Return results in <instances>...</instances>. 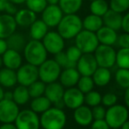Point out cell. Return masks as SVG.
<instances>
[{
    "label": "cell",
    "instance_id": "47",
    "mask_svg": "<svg viewBox=\"0 0 129 129\" xmlns=\"http://www.w3.org/2000/svg\"><path fill=\"white\" fill-rule=\"evenodd\" d=\"M7 49H8V45L6 40L0 38V55H2Z\"/></svg>",
    "mask_w": 129,
    "mask_h": 129
},
{
    "label": "cell",
    "instance_id": "2",
    "mask_svg": "<svg viewBox=\"0 0 129 129\" xmlns=\"http://www.w3.org/2000/svg\"><path fill=\"white\" fill-rule=\"evenodd\" d=\"M67 122L66 113L62 109L50 107L40 116V124L43 129H63Z\"/></svg>",
    "mask_w": 129,
    "mask_h": 129
},
{
    "label": "cell",
    "instance_id": "51",
    "mask_svg": "<svg viewBox=\"0 0 129 129\" xmlns=\"http://www.w3.org/2000/svg\"><path fill=\"white\" fill-rule=\"evenodd\" d=\"M7 99V100H12V91H5L4 93V99Z\"/></svg>",
    "mask_w": 129,
    "mask_h": 129
},
{
    "label": "cell",
    "instance_id": "54",
    "mask_svg": "<svg viewBox=\"0 0 129 129\" xmlns=\"http://www.w3.org/2000/svg\"><path fill=\"white\" fill-rule=\"evenodd\" d=\"M119 128L120 129H129V120L128 119L126 121H125V122L122 124V126H121Z\"/></svg>",
    "mask_w": 129,
    "mask_h": 129
},
{
    "label": "cell",
    "instance_id": "56",
    "mask_svg": "<svg viewBox=\"0 0 129 129\" xmlns=\"http://www.w3.org/2000/svg\"><path fill=\"white\" fill-rule=\"evenodd\" d=\"M4 93H5V90H4L3 87L0 85V100L4 99Z\"/></svg>",
    "mask_w": 129,
    "mask_h": 129
},
{
    "label": "cell",
    "instance_id": "30",
    "mask_svg": "<svg viewBox=\"0 0 129 129\" xmlns=\"http://www.w3.org/2000/svg\"><path fill=\"white\" fill-rule=\"evenodd\" d=\"M52 106V103L45 95L34 98L30 103V109L36 113H42Z\"/></svg>",
    "mask_w": 129,
    "mask_h": 129
},
{
    "label": "cell",
    "instance_id": "37",
    "mask_svg": "<svg viewBox=\"0 0 129 129\" xmlns=\"http://www.w3.org/2000/svg\"><path fill=\"white\" fill-rule=\"evenodd\" d=\"M26 8L34 12V13H41L48 5L47 0H26Z\"/></svg>",
    "mask_w": 129,
    "mask_h": 129
},
{
    "label": "cell",
    "instance_id": "40",
    "mask_svg": "<svg viewBox=\"0 0 129 129\" xmlns=\"http://www.w3.org/2000/svg\"><path fill=\"white\" fill-rule=\"evenodd\" d=\"M65 54H66L68 59L70 60L72 62H76L79 60V58L81 57V55L83 54V53L81 52V50L77 48L76 45H73V46H70L67 48V50L65 51Z\"/></svg>",
    "mask_w": 129,
    "mask_h": 129
},
{
    "label": "cell",
    "instance_id": "4",
    "mask_svg": "<svg viewBox=\"0 0 129 129\" xmlns=\"http://www.w3.org/2000/svg\"><path fill=\"white\" fill-rule=\"evenodd\" d=\"M129 110L126 106L119 104L112 105L106 109L105 119L110 128H119L128 119Z\"/></svg>",
    "mask_w": 129,
    "mask_h": 129
},
{
    "label": "cell",
    "instance_id": "11",
    "mask_svg": "<svg viewBox=\"0 0 129 129\" xmlns=\"http://www.w3.org/2000/svg\"><path fill=\"white\" fill-rule=\"evenodd\" d=\"M19 111V105L13 100H0V122L14 123Z\"/></svg>",
    "mask_w": 129,
    "mask_h": 129
},
{
    "label": "cell",
    "instance_id": "8",
    "mask_svg": "<svg viewBox=\"0 0 129 129\" xmlns=\"http://www.w3.org/2000/svg\"><path fill=\"white\" fill-rule=\"evenodd\" d=\"M14 124L18 129H40V116L31 109H25L19 111Z\"/></svg>",
    "mask_w": 129,
    "mask_h": 129
},
{
    "label": "cell",
    "instance_id": "28",
    "mask_svg": "<svg viewBox=\"0 0 129 129\" xmlns=\"http://www.w3.org/2000/svg\"><path fill=\"white\" fill-rule=\"evenodd\" d=\"M30 95H29L28 88L24 85L19 84L15 87L12 91V100L18 105H25L30 100Z\"/></svg>",
    "mask_w": 129,
    "mask_h": 129
},
{
    "label": "cell",
    "instance_id": "9",
    "mask_svg": "<svg viewBox=\"0 0 129 129\" xmlns=\"http://www.w3.org/2000/svg\"><path fill=\"white\" fill-rule=\"evenodd\" d=\"M41 42L48 54L54 55L57 53L63 51L65 48V40L60 35L57 31H48L41 40Z\"/></svg>",
    "mask_w": 129,
    "mask_h": 129
},
{
    "label": "cell",
    "instance_id": "29",
    "mask_svg": "<svg viewBox=\"0 0 129 129\" xmlns=\"http://www.w3.org/2000/svg\"><path fill=\"white\" fill-rule=\"evenodd\" d=\"M83 0H59L58 5L64 14H74L79 12Z\"/></svg>",
    "mask_w": 129,
    "mask_h": 129
},
{
    "label": "cell",
    "instance_id": "6",
    "mask_svg": "<svg viewBox=\"0 0 129 129\" xmlns=\"http://www.w3.org/2000/svg\"><path fill=\"white\" fill-rule=\"evenodd\" d=\"M61 71V68L54 61V59H47L40 66H38L39 79L46 84L57 81Z\"/></svg>",
    "mask_w": 129,
    "mask_h": 129
},
{
    "label": "cell",
    "instance_id": "17",
    "mask_svg": "<svg viewBox=\"0 0 129 129\" xmlns=\"http://www.w3.org/2000/svg\"><path fill=\"white\" fill-rule=\"evenodd\" d=\"M73 117L75 121L81 126H88L94 120L91 108L86 105H82L74 110Z\"/></svg>",
    "mask_w": 129,
    "mask_h": 129
},
{
    "label": "cell",
    "instance_id": "35",
    "mask_svg": "<svg viewBox=\"0 0 129 129\" xmlns=\"http://www.w3.org/2000/svg\"><path fill=\"white\" fill-rule=\"evenodd\" d=\"M77 88L83 92V94L88 93L89 91L92 90L95 86V83L93 82L91 77L89 76H81L78 80L77 83Z\"/></svg>",
    "mask_w": 129,
    "mask_h": 129
},
{
    "label": "cell",
    "instance_id": "53",
    "mask_svg": "<svg viewBox=\"0 0 129 129\" xmlns=\"http://www.w3.org/2000/svg\"><path fill=\"white\" fill-rule=\"evenodd\" d=\"M9 1L18 5H22V4H25L26 0H9Z\"/></svg>",
    "mask_w": 129,
    "mask_h": 129
},
{
    "label": "cell",
    "instance_id": "36",
    "mask_svg": "<svg viewBox=\"0 0 129 129\" xmlns=\"http://www.w3.org/2000/svg\"><path fill=\"white\" fill-rule=\"evenodd\" d=\"M102 101V95L97 90H90L88 93L84 94V104L90 107L99 105Z\"/></svg>",
    "mask_w": 129,
    "mask_h": 129
},
{
    "label": "cell",
    "instance_id": "31",
    "mask_svg": "<svg viewBox=\"0 0 129 129\" xmlns=\"http://www.w3.org/2000/svg\"><path fill=\"white\" fill-rule=\"evenodd\" d=\"M109 9V3L106 0H93L90 2V11L92 14L103 17Z\"/></svg>",
    "mask_w": 129,
    "mask_h": 129
},
{
    "label": "cell",
    "instance_id": "22",
    "mask_svg": "<svg viewBox=\"0 0 129 129\" xmlns=\"http://www.w3.org/2000/svg\"><path fill=\"white\" fill-rule=\"evenodd\" d=\"M122 14L116 12L114 11L109 9L105 14L102 17L104 26H108L115 31H119L121 29L122 24Z\"/></svg>",
    "mask_w": 129,
    "mask_h": 129
},
{
    "label": "cell",
    "instance_id": "57",
    "mask_svg": "<svg viewBox=\"0 0 129 129\" xmlns=\"http://www.w3.org/2000/svg\"><path fill=\"white\" fill-rule=\"evenodd\" d=\"M2 66H3V61H2V56L0 55V69H1Z\"/></svg>",
    "mask_w": 129,
    "mask_h": 129
},
{
    "label": "cell",
    "instance_id": "48",
    "mask_svg": "<svg viewBox=\"0 0 129 129\" xmlns=\"http://www.w3.org/2000/svg\"><path fill=\"white\" fill-rule=\"evenodd\" d=\"M0 129H18L14 123H3L0 126Z\"/></svg>",
    "mask_w": 129,
    "mask_h": 129
},
{
    "label": "cell",
    "instance_id": "33",
    "mask_svg": "<svg viewBox=\"0 0 129 129\" xmlns=\"http://www.w3.org/2000/svg\"><path fill=\"white\" fill-rule=\"evenodd\" d=\"M115 81L120 88L126 89L129 87V70L119 68L115 73Z\"/></svg>",
    "mask_w": 129,
    "mask_h": 129
},
{
    "label": "cell",
    "instance_id": "44",
    "mask_svg": "<svg viewBox=\"0 0 129 129\" xmlns=\"http://www.w3.org/2000/svg\"><path fill=\"white\" fill-rule=\"evenodd\" d=\"M91 129H110L105 119H94L90 124Z\"/></svg>",
    "mask_w": 129,
    "mask_h": 129
},
{
    "label": "cell",
    "instance_id": "59",
    "mask_svg": "<svg viewBox=\"0 0 129 129\" xmlns=\"http://www.w3.org/2000/svg\"><path fill=\"white\" fill-rule=\"evenodd\" d=\"M89 1H90V2H91V1H93V0H89Z\"/></svg>",
    "mask_w": 129,
    "mask_h": 129
},
{
    "label": "cell",
    "instance_id": "43",
    "mask_svg": "<svg viewBox=\"0 0 129 129\" xmlns=\"http://www.w3.org/2000/svg\"><path fill=\"white\" fill-rule=\"evenodd\" d=\"M116 44H118V46L119 47V48H129V34L128 33H123V34L118 35L117 42Z\"/></svg>",
    "mask_w": 129,
    "mask_h": 129
},
{
    "label": "cell",
    "instance_id": "34",
    "mask_svg": "<svg viewBox=\"0 0 129 129\" xmlns=\"http://www.w3.org/2000/svg\"><path fill=\"white\" fill-rule=\"evenodd\" d=\"M28 91L30 98L34 99V98L40 97V96L44 95L45 88H46V83H44L42 81L38 79L37 81L34 82L32 84H30L28 87Z\"/></svg>",
    "mask_w": 129,
    "mask_h": 129
},
{
    "label": "cell",
    "instance_id": "41",
    "mask_svg": "<svg viewBox=\"0 0 129 129\" xmlns=\"http://www.w3.org/2000/svg\"><path fill=\"white\" fill-rule=\"evenodd\" d=\"M117 102H118V97L114 93L108 92V93H105V95L102 96L101 104H103L104 106H107V107L112 106V105H116Z\"/></svg>",
    "mask_w": 129,
    "mask_h": 129
},
{
    "label": "cell",
    "instance_id": "10",
    "mask_svg": "<svg viewBox=\"0 0 129 129\" xmlns=\"http://www.w3.org/2000/svg\"><path fill=\"white\" fill-rule=\"evenodd\" d=\"M16 75H17V82L19 84L28 87L34 82L39 79L38 67L26 62L25 64H22L16 70Z\"/></svg>",
    "mask_w": 129,
    "mask_h": 129
},
{
    "label": "cell",
    "instance_id": "7",
    "mask_svg": "<svg viewBox=\"0 0 129 129\" xmlns=\"http://www.w3.org/2000/svg\"><path fill=\"white\" fill-rule=\"evenodd\" d=\"M116 53L112 46L99 44L93 54L99 67L111 69L116 63Z\"/></svg>",
    "mask_w": 129,
    "mask_h": 129
},
{
    "label": "cell",
    "instance_id": "50",
    "mask_svg": "<svg viewBox=\"0 0 129 129\" xmlns=\"http://www.w3.org/2000/svg\"><path fill=\"white\" fill-rule=\"evenodd\" d=\"M8 3L9 0H0V12H5V10Z\"/></svg>",
    "mask_w": 129,
    "mask_h": 129
},
{
    "label": "cell",
    "instance_id": "3",
    "mask_svg": "<svg viewBox=\"0 0 129 129\" xmlns=\"http://www.w3.org/2000/svg\"><path fill=\"white\" fill-rule=\"evenodd\" d=\"M23 54L26 62L37 67L48 59V52L46 48L43 46L41 41L37 40H31L27 41L23 50Z\"/></svg>",
    "mask_w": 129,
    "mask_h": 129
},
{
    "label": "cell",
    "instance_id": "46",
    "mask_svg": "<svg viewBox=\"0 0 129 129\" xmlns=\"http://www.w3.org/2000/svg\"><path fill=\"white\" fill-rule=\"evenodd\" d=\"M121 29H122L125 33H128L129 34V12H126L124 16H122Z\"/></svg>",
    "mask_w": 129,
    "mask_h": 129
},
{
    "label": "cell",
    "instance_id": "19",
    "mask_svg": "<svg viewBox=\"0 0 129 129\" xmlns=\"http://www.w3.org/2000/svg\"><path fill=\"white\" fill-rule=\"evenodd\" d=\"M98 41L99 44L108 45V46H113L117 42L118 34L117 31L110 28L108 26H103L96 32Z\"/></svg>",
    "mask_w": 129,
    "mask_h": 129
},
{
    "label": "cell",
    "instance_id": "24",
    "mask_svg": "<svg viewBox=\"0 0 129 129\" xmlns=\"http://www.w3.org/2000/svg\"><path fill=\"white\" fill-rule=\"evenodd\" d=\"M95 85L99 87L106 86L112 79V73L110 69L103 68V67H98L91 76Z\"/></svg>",
    "mask_w": 129,
    "mask_h": 129
},
{
    "label": "cell",
    "instance_id": "39",
    "mask_svg": "<svg viewBox=\"0 0 129 129\" xmlns=\"http://www.w3.org/2000/svg\"><path fill=\"white\" fill-rule=\"evenodd\" d=\"M54 61L60 65L61 69H67V68H76L77 63L72 62L68 59L66 54L64 51H61L54 54Z\"/></svg>",
    "mask_w": 129,
    "mask_h": 129
},
{
    "label": "cell",
    "instance_id": "32",
    "mask_svg": "<svg viewBox=\"0 0 129 129\" xmlns=\"http://www.w3.org/2000/svg\"><path fill=\"white\" fill-rule=\"evenodd\" d=\"M118 68L129 70V48H119L116 53V63Z\"/></svg>",
    "mask_w": 129,
    "mask_h": 129
},
{
    "label": "cell",
    "instance_id": "13",
    "mask_svg": "<svg viewBox=\"0 0 129 129\" xmlns=\"http://www.w3.org/2000/svg\"><path fill=\"white\" fill-rule=\"evenodd\" d=\"M64 13L58 5H48L41 12V19L48 27H56Z\"/></svg>",
    "mask_w": 129,
    "mask_h": 129
},
{
    "label": "cell",
    "instance_id": "1",
    "mask_svg": "<svg viewBox=\"0 0 129 129\" xmlns=\"http://www.w3.org/2000/svg\"><path fill=\"white\" fill-rule=\"evenodd\" d=\"M57 32L64 40L74 39L83 29V19L74 14H64L58 24Z\"/></svg>",
    "mask_w": 129,
    "mask_h": 129
},
{
    "label": "cell",
    "instance_id": "45",
    "mask_svg": "<svg viewBox=\"0 0 129 129\" xmlns=\"http://www.w3.org/2000/svg\"><path fill=\"white\" fill-rule=\"evenodd\" d=\"M17 12H18L17 5H15V4H13V3H12V2L9 1V3L7 4L6 8H5V12H4V13H7V14H9V15L14 16Z\"/></svg>",
    "mask_w": 129,
    "mask_h": 129
},
{
    "label": "cell",
    "instance_id": "25",
    "mask_svg": "<svg viewBox=\"0 0 129 129\" xmlns=\"http://www.w3.org/2000/svg\"><path fill=\"white\" fill-rule=\"evenodd\" d=\"M8 48L16 50V51L21 52L24 50L25 47L26 45V38L21 33L14 32L12 35H10L6 39Z\"/></svg>",
    "mask_w": 129,
    "mask_h": 129
},
{
    "label": "cell",
    "instance_id": "58",
    "mask_svg": "<svg viewBox=\"0 0 129 129\" xmlns=\"http://www.w3.org/2000/svg\"><path fill=\"white\" fill-rule=\"evenodd\" d=\"M110 129H120V128H110Z\"/></svg>",
    "mask_w": 129,
    "mask_h": 129
},
{
    "label": "cell",
    "instance_id": "12",
    "mask_svg": "<svg viewBox=\"0 0 129 129\" xmlns=\"http://www.w3.org/2000/svg\"><path fill=\"white\" fill-rule=\"evenodd\" d=\"M62 101L66 107L75 110L84 104V94L76 86L67 88L63 93Z\"/></svg>",
    "mask_w": 129,
    "mask_h": 129
},
{
    "label": "cell",
    "instance_id": "23",
    "mask_svg": "<svg viewBox=\"0 0 129 129\" xmlns=\"http://www.w3.org/2000/svg\"><path fill=\"white\" fill-rule=\"evenodd\" d=\"M48 32V26L42 19H36L29 26V34L32 40L41 41L46 34Z\"/></svg>",
    "mask_w": 129,
    "mask_h": 129
},
{
    "label": "cell",
    "instance_id": "20",
    "mask_svg": "<svg viewBox=\"0 0 129 129\" xmlns=\"http://www.w3.org/2000/svg\"><path fill=\"white\" fill-rule=\"evenodd\" d=\"M64 90V87L61 84V83L55 81L46 84L44 95L49 99L52 104H54L62 99Z\"/></svg>",
    "mask_w": 129,
    "mask_h": 129
},
{
    "label": "cell",
    "instance_id": "55",
    "mask_svg": "<svg viewBox=\"0 0 129 129\" xmlns=\"http://www.w3.org/2000/svg\"><path fill=\"white\" fill-rule=\"evenodd\" d=\"M59 0H47L48 5H58Z\"/></svg>",
    "mask_w": 129,
    "mask_h": 129
},
{
    "label": "cell",
    "instance_id": "5",
    "mask_svg": "<svg viewBox=\"0 0 129 129\" xmlns=\"http://www.w3.org/2000/svg\"><path fill=\"white\" fill-rule=\"evenodd\" d=\"M75 45L83 54H93L99 45L96 33L82 29L75 38Z\"/></svg>",
    "mask_w": 129,
    "mask_h": 129
},
{
    "label": "cell",
    "instance_id": "16",
    "mask_svg": "<svg viewBox=\"0 0 129 129\" xmlns=\"http://www.w3.org/2000/svg\"><path fill=\"white\" fill-rule=\"evenodd\" d=\"M1 56L2 61H3V65L5 68L17 70L23 64L22 55H21L20 52L19 51L8 48Z\"/></svg>",
    "mask_w": 129,
    "mask_h": 129
},
{
    "label": "cell",
    "instance_id": "26",
    "mask_svg": "<svg viewBox=\"0 0 129 129\" xmlns=\"http://www.w3.org/2000/svg\"><path fill=\"white\" fill-rule=\"evenodd\" d=\"M18 83L16 70L8 68L0 69V85L5 88H12Z\"/></svg>",
    "mask_w": 129,
    "mask_h": 129
},
{
    "label": "cell",
    "instance_id": "27",
    "mask_svg": "<svg viewBox=\"0 0 129 129\" xmlns=\"http://www.w3.org/2000/svg\"><path fill=\"white\" fill-rule=\"evenodd\" d=\"M104 26L103 19L100 16L95 14H88L83 19V29L96 33L100 27Z\"/></svg>",
    "mask_w": 129,
    "mask_h": 129
},
{
    "label": "cell",
    "instance_id": "21",
    "mask_svg": "<svg viewBox=\"0 0 129 129\" xmlns=\"http://www.w3.org/2000/svg\"><path fill=\"white\" fill-rule=\"evenodd\" d=\"M14 19H15L18 26L26 28V27L30 26L37 19V15L29 9L23 8L18 10V12L14 15Z\"/></svg>",
    "mask_w": 129,
    "mask_h": 129
},
{
    "label": "cell",
    "instance_id": "42",
    "mask_svg": "<svg viewBox=\"0 0 129 129\" xmlns=\"http://www.w3.org/2000/svg\"><path fill=\"white\" fill-rule=\"evenodd\" d=\"M92 112V117L93 119H104L105 117V112H106V109L105 108L104 105H99L91 108Z\"/></svg>",
    "mask_w": 129,
    "mask_h": 129
},
{
    "label": "cell",
    "instance_id": "38",
    "mask_svg": "<svg viewBox=\"0 0 129 129\" xmlns=\"http://www.w3.org/2000/svg\"><path fill=\"white\" fill-rule=\"evenodd\" d=\"M109 7L111 10L122 14L129 9V0H110Z\"/></svg>",
    "mask_w": 129,
    "mask_h": 129
},
{
    "label": "cell",
    "instance_id": "49",
    "mask_svg": "<svg viewBox=\"0 0 129 129\" xmlns=\"http://www.w3.org/2000/svg\"><path fill=\"white\" fill-rule=\"evenodd\" d=\"M124 100L126 103V107L129 109V87L125 89V94H124Z\"/></svg>",
    "mask_w": 129,
    "mask_h": 129
},
{
    "label": "cell",
    "instance_id": "52",
    "mask_svg": "<svg viewBox=\"0 0 129 129\" xmlns=\"http://www.w3.org/2000/svg\"><path fill=\"white\" fill-rule=\"evenodd\" d=\"M54 107L59 108V109H63V107H65V105H64V103H63L62 99L60 100V101H57V102L54 103Z\"/></svg>",
    "mask_w": 129,
    "mask_h": 129
},
{
    "label": "cell",
    "instance_id": "18",
    "mask_svg": "<svg viewBox=\"0 0 129 129\" xmlns=\"http://www.w3.org/2000/svg\"><path fill=\"white\" fill-rule=\"evenodd\" d=\"M80 77L77 68H67L61 71L59 81L64 88H70L77 85Z\"/></svg>",
    "mask_w": 129,
    "mask_h": 129
},
{
    "label": "cell",
    "instance_id": "14",
    "mask_svg": "<svg viewBox=\"0 0 129 129\" xmlns=\"http://www.w3.org/2000/svg\"><path fill=\"white\" fill-rule=\"evenodd\" d=\"M99 65L93 54H83L77 61V70L81 76L91 77Z\"/></svg>",
    "mask_w": 129,
    "mask_h": 129
},
{
    "label": "cell",
    "instance_id": "15",
    "mask_svg": "<svg viewBox=\"0 0 129 129\" xmlns=\"http://www.w3.org/2000/svg\"><path fill=\"white\" fill-rule=\"evenodd\" d=\"M17 23L14 16L7 13H2L0 15V38L5 39L12 35L17 30Z\"/></svg>",
    "mask_w": 129,
    "mask_h": 129
}]
</instances>
